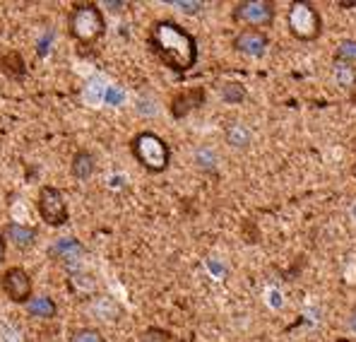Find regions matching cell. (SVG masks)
Wrapping results in <instances>:
<instances>
[{"label":"cell","mask_w":356,"mask_h":342,"mask_svg":"<svg viewBox=\"0 0 356 342\" xmlns=\"http://www.w3.org/2000/svg\"><path fill=\"white\" fill-rule=\"evenodd\" d=\"M147 46L164 68L186 75L197 65V39L174 20H156L147 31Z\"/></svg>","instance_id":"cell-1"},{"label":"cell","mask_w":356,"mask_h":342,"mask_svg":"<svg viewBox=\"0 0 356 342\" xmlns=\"http://www.w3.org/2000/svg\"><path fill=\"white\" fill-rule=\"evenodd\" d=\"M67 34L80 46H94L106 34V17L97 3H75L67 13Z\"/></svg>","instance_id":"cell-2"},{"label":"cell","mask_w":356,"mask_h":342,"mask_svg":"<svg viewBox=\"0 0 356 342\" xmlns=\"http://www.w3.org/2000/svg\"><path fill=\"white\" fill-rule=\"evenodd\" d=\"M135 162L149 173H164L171 166V147L154 130H140L130 140Z\"/></svg>","instance_id":"cell-3"},{"label":"cell","mask_w":356,"mask_h":342,"mask_svg":"<svg viewBox=\"0 0 356 342\" xmlns=\"http://www.w3.org/2000/svg\"><path fill=\"white\" fill-rule=\"evenodd\" d=\"M286 29L301 44H311L323 36V15L308 0H296L286 10Z\"/></svg>","instance_id":"cell-4"},{"label":"cell","mask_w":356,"mask_h":342,"mask_svg":"<svg viewBox=\"0 0 356 342\" xmlns=\"http://www.w3.org/2000/svg\"><path fill=\"white\" fill-rule=\"evenodd\" d=\"M277 5L272 0H241L234 5L232 20L243 24V29H267L275 24Z\"/></svg>","instance_id":"cell-5"},{"label":"cell","mask_w":356,"mask_h":342,"mask_svg":"<svg viewBox=\"0 0 356 342\" xmlns=\"http://www.w3.org/2000/svg\"><path fill=\"white\" fill-rule=\"evenodd\" d=\"M36 210H39V217L44 219L49 227H63L70 219L67 212V203L63 191L56 186H41L39 196H36Z\"/></svg>","instance_id":"cell-6"},{"label":"cell","mask_w":356,"mask_h":342,"mask_svg":"<svg viewBox=\"0 0 356 342\" xmlns=\"http://www.w3.org/2000/svg\"><path fill=\"white\" fill-rule=\"evenodd\" d=\"M0 289L13 304H27L34 299V282H31L29 272L19 265H13L0 275Z\"/></svg>","instance_id":"cell-7"},{"label":"cell","mask_w":356,"mask_h":342,"mask_svg":"<svg viewBox=\"0 0 356 342\" xmlns=\"http://www.w3.org/2000/svg\"><path fill=\"white\" fill-rule=\"evenodd\" d=\"M207 102V92L205 87H186L181 89V92H176L174 97H171V104H169V111L174 116L176 121L186 118V116H191L193 111H197V109H202Z\"/></svg>","instance_id":"cell-8"},{"label":"cell","mask_w":356,"mask_h":342,"mask_svg":"<svg viewBox=\"0 0 356 342\" xmlns=\"http://www.w3.org/2000/svg\"><path fill=\"white\" fill-rule=\"evenodd\" d=\"M234 51L248 58H263L270 49V36L263 29H241L232 41Z\"/></svg>","instance_id":"cell-9"},{"label":"cell","mask_w":356,"mask_h":342,"mask_svg":"<svg viewBox=\"0 0 356 342\" xmlns=\"http://www.w3.org/2000/svg\"><path fill=\"white\" fill-rule=\"evenodd\" d=\"M49 256L54 258V261L65 263V265H75V263L85 256V246L77 239H72V236H63V239L54 241V244L49 246Z\"/></svg>","instance_id":"cell-10"},{"label":"cell","mask_w":356,"mask_h":342,"mask_svg":"<svg viewBox=\"0 0 356 342\" xmlns=\"http://www.w3.org/2000/svg\"><path fill=\"white\" fill-rule=\"evenodd\" d=\"M3 236L8 244H13L15 249L24 251V249H31L39 239V229L36 227H27V224H19V222H8L3 229Z\"/></svg>","instance_id":"cell-11"},{"label":"cell","mask_w":356,"mask_h":342,"mask_svg":"<svg viewBox=\"0 0 356 342\" xmlns=\"http://www.w3.org/2000/svg\"><path fill=\"white\" fill-rule=\"evenodd\" d=\"M97 171V157L92 155L89 150H77L72 155L70 162V173L77 178V181H89Z\"/></svg>","instance_id":"cell-12"},{"label":"cell","mask_w":356,"mask_h":342,"mask_svg":"<svg viewBox=\"0 0 356 342\" xmlns=\"http://www.w3.org/2000/svg\"><path fill=\"white\" fill-rule=\"evenodd\" d=\"M27 313L31 318H41V320H51L58 316V304H56L54 297H49V294H39L27 304Z\"/></svg>","instance_id":"cell-13"},{"label":"cell","mask_w":356,"mask_h":342,"mask_svg":"<svg viewBox=\"0 0 356 342\" xmlns=\"http://www.w3.org/2000/svg\"><path fill=\"white\" fill-rule=\"evenodd\" d=\"M0 70L10 77V80H22L27 75V65H24V58L19 51H8L0 58Z\"/></svg>","instance_id":"cell-14"},{"label":"cell","mask_w":356,"mask_h":342,"mask_svg":"<svg viewBox=\"0 0 356 342\" xmlns=\"http://www.w3.org/2000/svg\"><path fill=\"white\" fill-rule=\"evenodd\" d=\"M334 63L337 65H356V39H344L334 49Z\"/></svg>","instance_id":"cell-15"},{"label":"cell","mask_w":356,"mask_h":342,"mask_svg":"<svg viewBox=\"0 0 356 342\" xmlns=\"http://www.w3.org/2000/svg\"><path fill=\"white\" fill-rule=\"evenodd\" d=\"M178 338H174V333L166 328H159V325H149L140 333L138 342H176Z\"/></svg>","instance_id":"cell-16"},{"label":"cell","mask_w":356,"mask_h":342,"mask_svg":"<svg viewBox=\"0 0 356 342\" xmlns=\"http://www.w3.org/2000/svg\"><path fill=\"white\" fill-rule=\"evenodd\" d=\"M219 94L227 104H241L245 99V87L238 82H227V85L219 87Z\"/></svg>","instance_id":"cell-17"},{"label":"cell","mask_w":356,"mask_h":342,"mask_svg":"<svg viewBox=\"0 0 356 342\" xmlns=\"http://www.w3.org/2000/svg\"><path fill=\"white\" fill-rule=\"evenodd\" d=\"M227 140H229V145H234V147H245L250 143V133H248V128H243L241 123H234L227 128Z\"/></svg>","instance_id":"cell-18"},{"label":"cell","mask_w":356,"mask_h":342,"mask_svg":"<svg viewBox=\"0 0 356 342\" xmlns=\"http://www.w3.org/2000/svg\"><path fill=\"white\" fill-rule=\"evenodd\" d=\"M70 342H108V340H106V335H104L102 330L85 325V328H77L75 333L70 335Z\"/></svg>","instance_id":"cell-19"},{"label":"cell","mask_w":356,"mask_h":342,"mask_svg":"<svg viewBox=\"0 0 356 342\" xmlns=\"http://www.w3.org/2000/svg\"><path fill=\"white\" fill-rule=\"evenodd\" d=\"M171 5L181 10V13H186V15H197L202 8H205V3H202V0H193V3H191V0H174Z\"/></svg>","instance_id":"cell-20"},{"label":"cell","mask_w":356,"mask_h":342,"mask_svg":"<svg viewBox=\"0 0 356 342\" xmlns=\"http://www.w3.org/2000/svg\"><path fill=\"white\" fill-rule=\"evenodd\" d=\"M51 41H54V31H49L44 39L36 41V56L44 58L46 54H49V51H51Z\"/></svg>","instance_id":"cell-21"},{"label":"cell","mask_w":356,"mask_h":342,"mask_svg":"<svg viewBox=\"0 0 356 342\" xmlns=\"http://www.w3.org/2000/svg\"><path fill=\"white\" fill-rule=\"evenodd\" d=\"M106 102L116 107V104L123 102V92H120V89H116V87H111V89L106 92Z\"/></svg>","instance_id":"cell-22"},{"label":"cell","mask_w":356,"mask_h":342,"mask_svg":"<svg viewBox=\"0 0 356 342\" xmlns=\"http://www.w3.org/2000/svg\"><path fill=\"white\" fill-rule=\"evenodd\" d=\"M5 256H8V241H5L3 231H0V265L5 263Z\"/></svg>","instance_id":"cell-23"},{"label":"cell","mask_w":356,"mask_h":342,"mask_svg":"<svg viewBox=\"0 0 356 342\" xmlns=\"http://www.w3.org/2000/svg\"><path fill=\"white\" fill-rule=\"evenodd\" d=\"M349 99H352V104H356V75L349 82Z\"/></svg>","instance_id":"cell-24"},{"label":"cell","mask_w":356,"mask_h":342,"mask_svg":"<svg viewBox=\"0 0 356 342\" xmlns=\"http://www.w3.org/2000/svg\"><path fill=\"white\" fill-rule=\"evenodd\" d=\"M104 5H106L108 10H113V13H120V10L125 8V3H104Z\"/></svg>","instance_id":"cell-25"},{"label":"cell","mask_w":356,"mask_h":342,"mask_svg":"<svg viewBox=\"0 0 356 342\" xmlns=\"http://www.w3.org/2000/svg\"><path fill=\"white\" fill-rule=\"evenodd\" d=\"M349 325H352V330L356 333V304L352 306V313H349Z\"/></svg>","instance_id":"cell-26"},{"label":"cell","mask_w":356,"mask_h":342,"mask_svg":"<svg viewBox=\"0 0 356 342\" xmlns=\"http://www.w3.org/2000/svg\"><path fill=\"white\" fill-rule=\"evenodd\" d=\"M337 342H352V340H349V338H337Z\"/></svg>","instance_id":"cell-27"},{"label":"cell","mask_w":356,"mask_h":342,"mask_svg":"<svg viewBox=\"0 0 356 342\" xmlns=\"http://www.w3.org/2000/svg\"><path fill=\"white\" fill-rule=\"evenodd\" d=\"M352 173H354V178H356V162H354V166H352Z\"/></svg>","instance_id":"cell-28"},{"label":"cell","mask_w":356,"mask_h":342,"mask_svg":"<svg viewBox=\"0 0 356 342\" xmlns=\"http://www.w3.org/2000/svg\"><path fill=\"white\" fill-rule=\"evenodd\" d=\"M176 342H186V340H176Z\"/></svg>","instance_id":"cell-29"}]
</instances>
